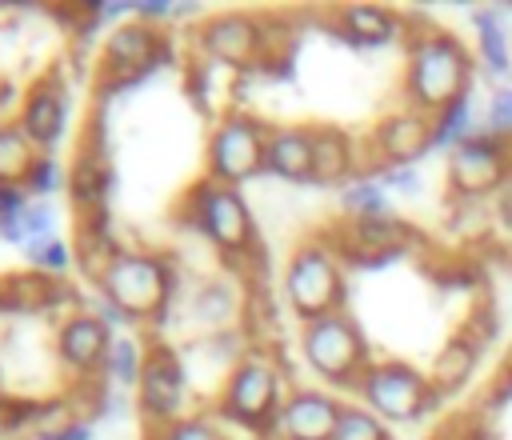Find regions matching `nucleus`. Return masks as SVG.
Here are the masks:
<instances>
[{"label":"nucleus","instance_id":"6e6552de","mask_svg":"<svg viewBox=\"0 0 512 440\" xmlns=\"http://www.w3.org/2000/svg\"><path fill=\"white\" fill-rule=\"evenodd\" d=\"M264 148H268V132L256 116L248 112H224L204 144V164H208V180L240 188L244 180H252L264 168Z\"/></svg>","mask_w":512,"mask_h":440},{"label":"nucleus","instance_id":"9d476101","mask_svg":"<svg viewBox=\"0 0 512 440\" xmlns=\"http://www.w3.org/2000/svg\"><path fill=\"white\" fill-rule=\"evenodd\" d=\"M188 404V372L180 356L168 344H148V360L136 384V408L144 416V428L180 420Z\"/></svg>","mask_w":512,"mask_h":440},{"label":"nucleus","instance_id":"f03ea898","mask_svg":"<svg viewBox=\"0 0 512 440\" xmlns=\"http://www.w3.org/2000/svg\"><path fill=\"white\" fill-rule=\"evenodd\" d=\"M100 300L112 304L124 320L144 324L168 312L172 296H176V272L164 256L156 252H140V248H120L108 268L96 276Z\"/></svg>","mask_w":512,"mask_h":440},{"label":"nucleus","instance_id":"4468645a","mask_svg":"<svg viewBox=\"0 0 512 440\" xmlns=\"http://www.w3.org/2000/svg\"><path fill=\"white\" fill-rule=\"evenodd\" d=\"M416 240L420 236L408 220L372 216V220H348L332 248L340 252V260H352V264H388L392 256H400Z\"/></svg>","mask_w":512,"mask_h":440},{"label":"nucleus","instance_id":"b1692460","mask_svg":"<svg viewBox=\"0 0 512 440\" xmlns=\"http://www.w3.org/2000/svg\"><path fill=\"white\" fill-rule=\"evenodd\" d=\"M472 136H480V120H476V100L468 88L460 100H452L444 112L432 116V152H456Z\"/></svg>","mask_w":512,"mask_h":440},{"label":"nucleus","instance_id":"4be33fe9","mask_svg":"<svg viewBox=\"0 0 512 440\" xmlns=\"http://www.w3.org/2000/svg\"><path fill=\"white\" fill-rule=\"evenodd\" d=\"M356 168V152L348 132L340 128H312V180L316 184H344Z\"/></svg>","mask_w":512,"mask_h":440},{"label":"nucleus","instance_id":"5701e85b","mask_svg":"<svg viewBox=\"0 0 512 440\" xmlns=\"http://www.w3.org/2000/svg\"><path fill=\"white\" fill-rule=\"evenodd\" d=\"M476 360H480V344H476V340H468L464 332H460V336H452V340L432 356V372H428L432 388H436L440 396L456 392V388L476 372Z\"/></svg>","mask_w":512,"mask_h":440},{"label":"nucleus","instance_id":"7ed1b4c3","mask_svg":"<svg viewBox=\"0 0 512 440\" xmlns=\"http://www.w3.org/2000/svg\"><path fill=\"white\" fill-rule=\"evenodd\" d=\"M284 400H288V392H284L280 368L256 348V352H244L228 368V376L220 384V396H216V416L252 432V436H260V440H272Z\"/></svg>","mask_w":512,"mask_h":440},{"label":"nucleus","instance_id":"ddd939ff","mask_svg":"<svg viewBox=\"0 0 512 440\" xmlns=\"http://www.w3.org/2000/svg\"><path fill=\"white\" fill-rule=\"evenodd\" d=\"M164 56H168V36L156 24H144L136 16L124 24H112L104 36V48H100V64L116 84H128V80L152 72L156 60H164Z\"/></svg>","mask_w":512,"mask_h":440},{"label":"nucleus","instance_id":"473e14b6","mask_svg":"<svg viewBox=\"0 0 512 440\" xmlns=\"http://www.w3.org/2000/svg\"><path fill=\"white\" fill-rule=\"evenodd\" d=\"M376 180L392 192V196H420L424 192V176L416 172V164H400V168H380Z\"/></svg>","mask_w":512,"mask_h":440},{"label":"nucleus","instance_id":"423d86ee","mask_svg":"<svg viewBox=\"0 0 512 440\" xmlns=\"http://www.w3.org/2000/svg\"><path fill=\"white\" fill-rule=\"evenodd\" d=\"M356 392H360L364 408H372L380 420H396V424L420 420L440 400L432 380L420 368H412L408 360H372L368 372L360 376Z\"/></svg>","mask_w":512,"mask_h":440},{"label":"nucleus","instance_id":"f3484780","mask_svg":"<svg viewBox=\"0 0 512 440\" xmlns=\"http://www.w3.org/2000/svg\"><path fill=\"white\" fill-rule=\"evenodd\" d=\"M340 420V400L320 388H292L280 404L272 440H332Z\"/></svg>","mask_w":512,"mask_h":440},{"label":"nucleus","instance_id":"aec40b11","mask_svg":"<svg viewBox=\"0 0 512 440\" xmlns=\"http://www.w3.org/2000/svg\"><path fill=\"white\" fill-rule=\"evenodd\" d=\"M264 168L280 180H312V128H276L268 132Z\"/></svg>","mask_w":512,"mask_h":440},{"label":"nucleus","instance_id":"c756f323","mask_svg":"<svg viewBox=\"0 0 512 440\" xmlns=\"http://www.w3.org/2000/svg\"><path fill=\"white\" fill-rule=\"evenodd\" d=\"M332 440H392L384 420L364 408V404H340V420H336V432Z\"/></svg>","mask_w":512,"mask_h":440},{"label":"nucleus","instance_id":"6ab92c4d","mask_svg":"<svg viewBox=\"0 0 512 440\" xmlns=\"http://www.w3.org/2000/svg\"><path fill=\"white\" fill-rule=\"evenodd\" d=\"M508 8H476L472 12V24H476V60L480 68L500 80V88H508V76H512V48H508Z\"/></svg>","mask_w":512,"mask_h":440},{"label":"nucleus","instance_id":"dca6fc26","mask_svg":"<svg viewBox=\"0 0 512 440\" xmlns=\"http://www.w3.org/2000/svg\"><path fill=\"white\" fill-rule=\"evenodd\" d=\"M16 124L40 152L52 156V148L64 140V124H68V88L60 84V76H44L24 92Z\"/></svg>","mask_w":512,"mask_h":440},{"label":"nucleus","instance_id":"f8f14e48","mask_svg":"<svg viewBox=\"0 0 512 440\" xmlns=\"http://www.w3.org/2000/svg\"><path fill=\"white\" fill-rule=\"evenodd\" d=\"M112 340H116V328L100 312L84 308V312H72L60 320L52 348H56L60 368H68L76 380H100L108 352H112Z\"/></svg>","mask_w":512,"mask_h":440},{"label":"nucleus","instance_id":"a878e982","mask_svg":"<svg viewBox=\"0 0 512 440\" xmlns=\"http://www.w3.org/2000/svg\"><path fill=\"white\" fill-rule=\"evenodd\" d=\"M192 316H196L212 336L224 332V328H232L236 316H240V296H236V288L224 284V280L204 284V288L196 292V300H192Z\"/></svg>","mask_w":512,"mask_h":440},{"label":"nucleus","instance_id":"72a5a7b5","mask_svg":"<svg viewBox=\"0 0 512 440\" xmlns=\"http://www.w3.org/2000/svg\"><path fill=\"white\" fill-rule=\"evenodd\" d=\"M44 440H92L88 420H60L56 428L44 432Z\"/></svg>","mask_w":512,"mask_h":440},{"label":"nucleus","instance_id":"f257e3e1","mask_svg":"<svg viewBox=\"0 0 512 440\" xmlns=\"http://www.w3.org/2000/svg\"><path fill=\"white\" fill-rule=\"evenodd\" d=\"M468 88H472V52L464 48V40L440 28H424L408 36V60H404L408 108L436 116Z\"/></svg>","mask_w":512,"mask_h":440},{"label":"nucleus","instance_id":"1a4fd4ad","mask_svg":"<svg viewBox=\"0 0 512 440\" xmlns=\"http://www.w3.org/2000/svg\"><path fill=\"white\" fill-rule=\"evenodd\" d=\"M196 48L224 68H252L268 56V28L248 12H212L196 28Z\"/></svg>","mask_w":512,"mask_h":440},{"label":"nucleus","instance_id":"2f4dec72","mask_svg":"<svg viewBox=\"0 0 512 440\" xmlns=\"http://www.w3.org/2000/svg\"><path fill=\"white\" fill-rule=\"evenodd\" d=\"M480 132L492 136V140H512V84H508V88H496V92L488 96Z\"/></svg>","mask_w":512,"mask_h":440},{"label":"nucleus","instance_id":"bb28decb","mask_svg":"<svg viewBox=\"0 0 512 440\" xmlns=\"http://www.w3.org/2000/svg\"><path fill=\"white\" fill-rule=\"evenodd\" d=\"M144 360H148V344L136 332H116L108 364H104V380H112L116 388H136L140 372H144Z\"/></svg>","mask_w":512,"mask_h":440},{"label":"nucleus","instance_id":"20e7f679","mask_svg":"<svg viewBox=\"0 0 512 440\" xmlns=\"http://www.w3.org/2000/svg\"><path fill=\"white\" fill-rule=\"evenodd\" d=\"M284 300L288 308L308 324L320 316H336L344 312L348 300V284L340 272V252L328 240H304L292 248L288 264H284Z\"/></svg>","mask_w":512,"mask_h":440},{"label":"nucleus","instance_id":"f704fd0d","mask_svg":"<svg viewBox=\"0 0 512 440\" xmlns=\"http://www.w3.org/2000/svg\"><path fill=\"white\" fill-rule=\"evenodd\" d=\"M508 12H512V4H508Z\"/></svg>","mask_w":512,"mask_h":440},{"label":"nucleus","instance_id":"0eeeda50","mask_svg":"<svg viewBox=\"0 0 512 440\" xmlns=\"http://www.w3.org/2000/svg\"><path fill=\"white\" fill-rule=\"evenodd\" d=\"M184 208H188V224L200 228L224 256H244L252 252L256 244V224H252V212L244 204V196L228 184H216V180H200L188 196H184Z\"/></svg>","mask_w":512,"mask_h":440},{"label":"nucleus","instance_id":"412c9836","mask_svg":"<svg viewBox=\"0 0 512 440\" xmlns=\"http://www.w3.org/2000/svg\"><path fill=\"white\" fill-rule=\"evenodd\" d=\"M336 20H340L344 40L364 44V48H380V44H392V40L400 36L396 12L380 8V4H344V8L336 12Z\"/></svg>","mask_w":512,"mask_h":440},{"label":"nucleus","instance_id":"cd10ccee","mask_svg":"<svg viewBox=\"0 0 512 440\" xmlns=\"http://www.w3.org/2000/svg\"><path fill=\"white\" fill-rule=\"evenodd\" d=\"M340 208L348 220H372V216H392V192L376 176H356L340 192Z\"/></svg>","mask_w":512,"mask_h":440},{"label":"nucleus","instance_id":"2eb2a0df","mask_svg":"<svg viewBox=\"0 0 512 440\" xmlns=\"http://www.w3.org/2000/svg\"><path fill=\"white\" fill-rule=\"evenodd\" d=\"M372 152L380 168L416 164L424 152H432V116L416 108H396L372 128Z\"/></svg>","mask_w":512,"mask_h":440},{"label":"nucleus","instance_id":"39448f33","mask_svg":"<svg viewBox=\"0 0 512 440\" xmlns=\"http://www.w3.org/2000/svg\"><path fill=\"white\" fill-rule=\"evenodd\" d=\"M300 356H304V364H308L320 380L340 384V388H356L360 376H364L368 364H372L364 332H360L356 320L344 316V312L308 320V324L300 328Z\"/></svg>","mask_w":512,"mask_h":440},{"label":"nucleus","instance_id":"a211bd4d","mask_svg":"<svg viewBox=\"0 0 512 440\" xmlns=\"http://www.w3.org/2000/svg\"><path fill=\"white\" fill-rule=\"evenodd\" d=\"M108 192H112V168H108V156L96 152L92 144L80 148L68 164V196H72V208L80 216H104V204H108Z\"/></svg>","mask_w":512,"mask_h":440},{"label":"nucleus","instance_id":"c85d7f7f","mask_svg":"<svg viewBox=\"0 0 512 440\" xmlns=\"http://www.w3.org/2000/svg\"><path fill=\"white\" fill-rule=\"evenodd\" d=\"M144 440H228V436L220 432V424L212 416L192 412V416H180V420L144 428Z\"/></svg>","mask_w":512,"mask_h":440},{"label":"nucleus","instance_id":"393cba45","mask_svg":"<svg viewBox=\"0 0 512 440\" xmlns=\"http://www.w3.org/2000/svg\"><path fill=\"white\" fill-rule=\"evenodd\" d=\"M36 160H40V148L24 136V128L16 120L0 124V188H24Z\"/></svg>","mask_w":512,"mask_h":440},{"label":"nucleus","instance_id":"9b49d317","mask_svg":"<svg viewBox=\"0 0 512 440\" xmlns=\"http://www.w3.org/2000/svg\"><path fill=\"white\" fill-rule=\"evenodd\" d=\"M512 164V140H492V136H472L456 152H448V188L460 200H476L488 192H500L508 180Z\"/></svg>","mask_w":512,"mask_h":440},{"label":"nucleus","instance_id":"7c9ffc66","mask_svg":"<svg viewBox=\"0 0 512 440\" xmlns=\"http://www.w3.org/2000/svg\"><path fill=\"white\" fill-rule=\"evenodd\" d=\"M64 184H68V172H64V164H60L56 156L40 152L36 168L28 172V184H24V192H28L32 200H52V196H56Z\"/></svg>","mask_w":512,"mask_h":440}]
</instances>
